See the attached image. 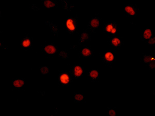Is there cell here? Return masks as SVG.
<instances>
[{"mask_svg":"<svg viewBox=\"0 0 155 116\" xmlns=\"http://www.w3.org/2000/svg\"><path fill=\"white\" fill-rule=\"evenodd\" d=\"M79 25V19L77 16H71L66 19L64 27L66 31L70 35L75 33Z\"/></svg>","mask_w":155,"mask_h":116,"instance_id":"1","label":"cell"},{"mask_svg":"<svg viewBox=\"0 0 155 116\" xmlns=\"http://www.w3.org/2000/svg\"><path fill=\"white\" fill-rule=\"evenodd\" d=\"M73 77L69 72L62 71L58 76V83L61 86L68 87L71 85L73 81Z\"/></svg>","mask_w":155,"mask_h":116,"instance_id":"2","label":"cell"},{"mask_svg":"<svg viewBox=\"0 0 155 116\" xmlns=\"http://www.w3.org/2000/svg\"><path fill=\"white\" fill-rule=\"evenodd\" d=\"M103 29L105 33L114 36L116 35V34L119 32L120 26L115 21H108L106 24H104Z\"/></svg>","mask_w":155,"mask_h":116,"instance_id":"3","label":"cell"},{"mask_svg":"<svg viewBox=\"0 0 155 116\" xmlns=\"http://www.w3.org/2000/svg\"><path fill=\"white\" fill-rule=\"evenodd\" d=\"M102 62L107 65H112L116 60L115 52L111 50H107L103 53L101 56Z\"/></svg>","mask_w":155,"mask_h":116,"instance_id":"4","label":"cell"},{"mask_svg":"<svg viewBox=\"0 0 155 116\" xmlns=\"http://www.w3.org/2000/svg\"><path fill=\"white\" fill-rule=\"evenodd\" d=\"M84 71V68L83 66L79 65H75L71 67L69 73L73 78L75 79H79L83 76Z\"/></svg>","mask_w":155,"mask_h":116,"instance_id":"5","label":"cell"},{"mask_svg":"<svg viewBox=\"0 0 155 116\" xmlns=\"http://www.w3.org/2000/svg\"><path fill=\"white\" fill-rule=\"evenodd\" d=\"M101 20L100 18L98 16H95L92 17L88 23L87 27V29L90 31L91 33H93L100 27L101 24Z\"/></svg>","mask_w":155,"mask_h":116,"instance_id":"6","label":"cell"},{"mask_svg":"<svg viewBox=\"0 0 155 116\" xmlns=\"http://www.w3.org/2000/svg\"><path fill=\"white\" fill-rule=\"evenodd\" d=\"M42 50L47 55L51 56L58 53V48L57 45H55L53 43H50L48 44H46L43 46L42 48Z\"/></svg>","mask_w":155,"mask_h":116,"instance_id":"7","label":"cell"},{"mask_svg":"<svg viewBox=\"0 0 155 116\" xmlns=\"http://www.w3.org/2000/svg\"><path fill=\"white\" fill-rule=\"evenodd\" d=\"M125 14L129 17H135L140 11V8L136 5L126 4L124 7Z\"/></svg>","mask_w":155,"mask_h":116,"instance_id":"8","label":"cell"},{"mask_svg":"<svg viewBox=\"0 0 155 116\" xmlns=\"http://www.w3.org/2000/svg\"><path fill=\"white\" fill-rule=\"evenodd\" d=\"M110 45L114 50H118L123 46L124 42L122 38L114 36L110 39Z\"/></svg>","mask_w":155,"mask_h":116,"instance_id":"9","label":"cell"},{"mask_svg":"<svg viewBox=\"0 0 155 116\" xmlns=\"http://www.w3.org/2000/svg\"><path fill=\"white\" fill-rule=\"evenodd\" d=\"M20 47L22 49L27 50L32 46V41L31 38L28 36L21 37L20 40Z\"/></svg>","mask_w":155,"mask_h":116,"instance_id":"10","label":"cell"},{"mask_svg":"<svg viewBox=\"0 0 155 116\" xmlns=\"http://www.w3.org/2000/svg\"><path fill=\"white\" fill-rule=\"evenodd\" d=\"M87 76L92 82H96L99 78V72L95 69H92L87 71Z\"/></svg>","mask_w":155,"mask_h":116,"instance_id":"11","label":"cell"},{"mask_svg":"<svg viewBox=\"0 0 155 116\" xmlns=\"http://www.w3.org/2000/svg\"><path fill=\"white\" fill-rule=\"evenodd\" d=\"M94 53L95 52L93 50L87 46L84 47L80 51V54L84 58L91 57L94 54Z\"/></svg>","mask_w":155,"mask_h":116,"instance_id":"12","label":"cell"},{"mask_svg":"<svg viewBox=\"0 0 155 116\" xmlns=\"http://www.w3.org/2000/svg\"><path fill=\"white\" fill-rule=\"evenodd\" d=\"M91 39V36L87 32H83L80 34L78 44L79 46L84 44Z\"/></svg>","mask_w":155,"mask_h":116,"instance_id":"13","label":"cell"},{"mask_svg":"<svg viewBox=\"0 0 155 116\" xmlns=\"http://www.w3.org/2000/svg\"><path fill=\"white\" fill-rule=\"evenodd\" d=\"M153 36V30L149 27H147L143 31L141 36V40L143 41L146 42L147 41L151 38Z\"/></svg>","mask_w":155,"mask_h":116,"instance_id":"14","label":"cell"},{"mask_svg":"<svg viewBox=\"0 0 155 116\" xmlns=\"http://www.w3.org/2000/svg\"><path fill=\"white\" fill-rule=\"evenodd\" d=\"M45 23L49 27L51 33L53 34L55 36L58 35L59 29H58V26L55 23L51 21H46Z\"/></svg>","mask_w":155,"mask_h":116,"instance_id":"15","label":"cell"},{"mask_svg":"<svg viewBox=\"0 0 155 116\" xmlns=\"http://www.w3.org/2000/svg\"><path fill=\"white\" fill-rule=\"evenodd\" d=\"M41 3L45 7L48 9L56 8L58 5V1L56 0H42Z\"/></svg>","mask_w":155,"mask_h":116,"instance_id":"16","label":"cell"},{"mask_svg":"<svg viewBox=\"0 0 155 116\" xmlns=\"http://www.w3.org/2000/svg\"><path fill=\"white\" fill-rule=\"evenodd\" d=\"M64 11H71L74 8V5L71 3V2L67 0H62Z\"/></svg>","mask_w":155,"mask_h":116,"instance_id":"17","label":"cell"},{"mask_svg":"<svg viewBox=\"0 0 155 116\" xmlns=\"http://www.w3.org/2000/svg\"><path fill=\"white\" fill-rule=\"evenodd\" d=\"M25 79H13V81H12V85L15 88H22L25 86Z\"/></svg>","mask_w":155,"mask_h":116,"instance_id":"18","label":"cell"},{"mask_svg":"<svg viewBox=\"0 0 155 116\" xmlns=\"http://www.w3.org/2000/svg\"><path fill=\"white\" fill-rule=\"evenodd\" d=\"M85 98V95H83V93L79 92H75L74 94V102L77 103H80L83 101Z\"/></svg>","mask_w":155,"mask_h":116,"instance_id":"19","label":"cell"},{"mask_svg":"<svg viewBox=\"0 0 155 116\" xmlns=\"http://www.w3.org/2000/svg\"><path fill=\"white\" fill-rule=\"evenodd\" d=\"M154 60H155V56L152 54H145L143 56V62L144 63L148 64L152 61H153Z\"/></svg>","mask_w":155,"mask_h":116,"instance_id":"20","label":"cell"},{"mask_svg":"<svg viewBox=\"0 0 155 116\" xmlns=\"http://www.w3.org/2000/svg\"><path fill=\"white\" fill-rule=\"evenodd\" d=\"M58 53V57L63 60H67L69 57V53L68 51L66 50H59Z\"/></svg>","mask_w":155,"mask_h":116,"instance_id":"21","label":"cell"},{"mask_svg":"<svg viewBox=\"0 0 155 116\" xmlns=\"http://www.w3.org/2000/svg\"><path fill=\"white\" fill-rule=\"evenodd\" d=\"M41 73L43 75H47L49 73L50 68L48 66H42L40 69Z\"/></svg>","mask_w":155,"mask_h":116,"instance_id":"22","label":"cell"},{"mask_svg":"<svg viewBox=\"0 0 155 116\" xmlns=\"http://www.w3.org/2000/svg\"><path fill=\"white\" fill-rule=\"evenodd\" d=\"M147 44L150 46H155V37L154 36L150 38L149 40L146 41Z\"/></svg>","mask_w":155,"mask_h":116,"instance_id":"23","label":"cell"},{"mask_svg":"<svg viewBox=\"0 0 155 116\" xmlns=\"http://www.w3.org/2000/svg\"><path fill=\"white\" fill-rule=\"evenodd\" d=\"M107 114L109 116H116V111L114 109L109 108V111L107 112Z\"/></svg>","mask_w":155,"mask_h":116,"instance_id":"24","label":"cell"},{"mask_svg":"<svg viewBox=\"0 0 155 116\" xmlns=\"http://www.w3.org/2000/svg\"><path fill=\"white\" fill-rule=\"evenodd\" d=\"M30 7L31 9L35 11H38L40 10V8L37 6L35 4H30Z\"/></svg>","mask_w":155,"mask_h":116,"instance_id":"25","label":"cell"},{"mask_svg":"<svg viewBox=\"0 0 155 116\" xmlns=\"http://www.w3.org/2000/svg\"><path fill=\"white\" fill-rule=\"evenodd\" d=\"M148 64V68H150V70H154L155 69V63L154 60L150 62Z\"/></svg>","mask_w":155,"mask_h":116,"instance_id":"26","label":"cell"},{"mask_svg":"<svg viewBox=\"0 0 155 116\" xmlns=\"http://www.w3.org/2000/svg\"><path fill=\"white\" fill-rule=\"evenodd\" d=\"M77 48V46H71V47H70V49L71 50H76V49Z\"/></svg>","mask_w":155,"mask_h":116,"instance_id":"27","label":"cell"},{"mask_svg":"<svg viewBox=\"0 0 155 116\" xmlns=\"http://www.w3.org/2000/svg\"><path fill=\"white\" fill-rule=\"evenodd\" d=\"M152 95H155V90H153V91L152 92Z\"/></svg>","mask_w":155,"mask_h":116,"instance_id":"28","label":"cell"}]
</instances>
